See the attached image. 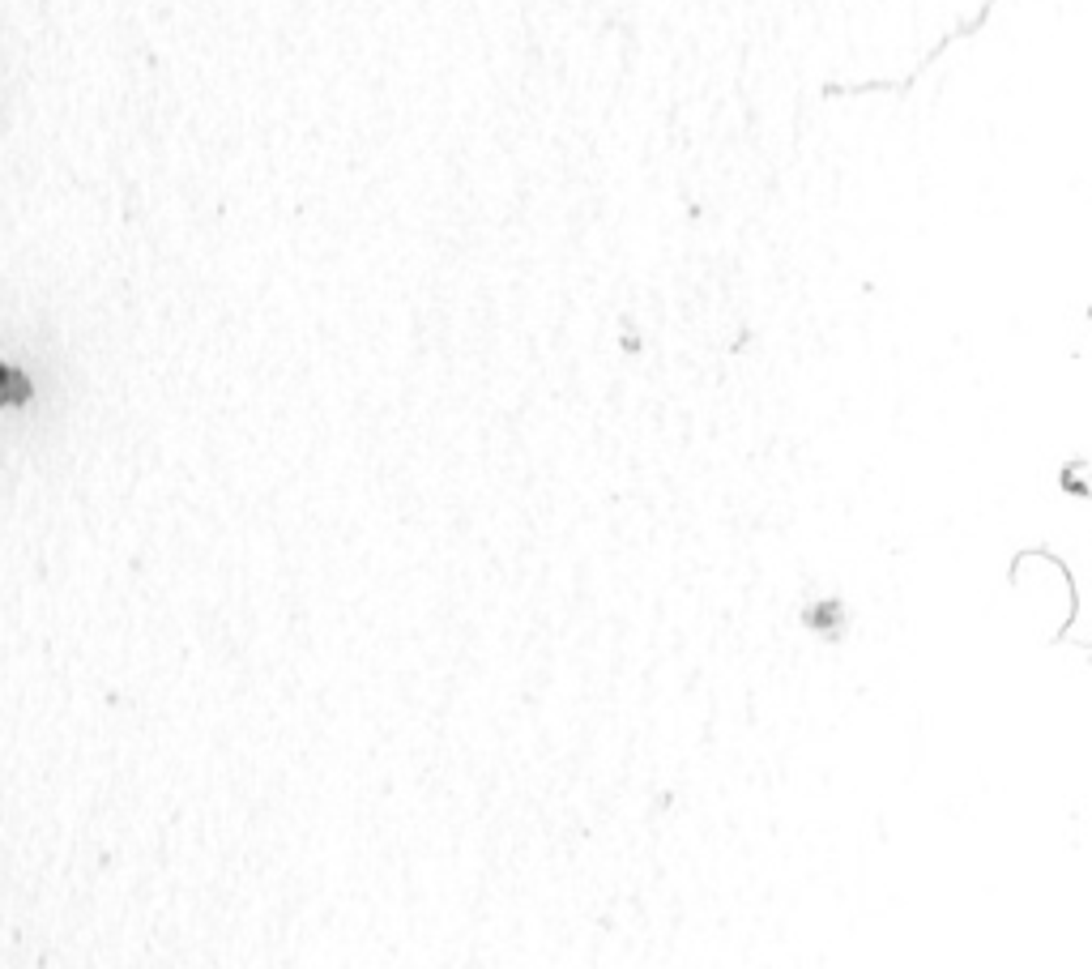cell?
Segmentation results:
<instances>
[{"label": "cell", "mask_w": 1092, "mask_h": 969, "mask_svg": "<svg viewBox=\"0 0 1092 969\" xmlns=\"http://www.w3.org/2000/svg\"><path fill=\"white\" fill-rule=\"evenodd\" d=\"M22 397H26V380L13 372V368H5V363H0V406L22 402Z\"/></svg>", "instance_id": "6da1fadb"}]
</instances>
